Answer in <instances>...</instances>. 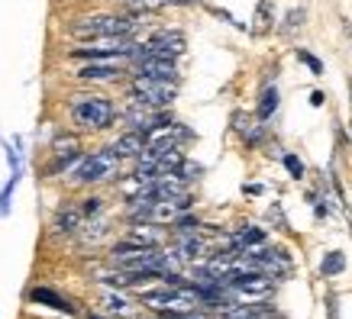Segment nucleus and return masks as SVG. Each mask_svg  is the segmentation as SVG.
I'll use <instances>...</instances> for the list:
<instances>
[{
	"instance_id": "obj_26",
	"label": "nucleus",
	"mask_w": 352,
	"mask_h": 319,
	"mask_svg": "<svg viewBox=\"0 0 352 319\" xmlns=\"http://www.w3.org/2000/svg\"><path fill=\"white\" fill-rule=\"evenodd\" d=\"M87 319H110V316H104V313H87Z\"/></svg>"
},
{
	"instance_id": "obj_7",
	"label": "nucleus",
	"mask_w": 352,
	"mask_h": 319,
	"mask_svg": "<svg viewBox=\"0 0 352 319\" xmlns=\"http://www.w3.org/2000/svg\"><path fill=\"white\" fill-rule=\"evenodd\" d=\"M75 78L81 84H117L123 78H129L126 62H81L75 68Z\"/></svg>"
},
{
	"instance_id": "obj_11",
	"label": "nucleus",
	"mask_w": 352,
	"mask_h": 319,
	"mask_svg": "<svg viewBox=\"0 0 352 319\" xmlns=\"http://www.w3.org/2000/svg\"><path fill=\"white\" fill-rule=\"evenodd\" d=\"M97 307H100V313L110 319H136V303L126 297V294H120L117 287H107L104 294H100V300H97Z\"/></svg>"
},
{
	"instance_id": "obj_17",
	"label": "nucleus",
	"mask_w": 352,
	"mask_h": 319,
	"mask_svg": "<svg viewBox=\"0 0 352 319\" xmlns=\"http://www.w3.org/2000/svg\"><path fill=\"white\" fill-rule=\"evenodd\" d=\"M278 110V91L275 87H265L262 97H258V119H268Z\"/></svg>"
},
{
	"instance_id": "obj_3",
	"label": "nucleus",
	"mask_w": 352,
	"mask_h": 319,
	"mask_svg": "<svg viewBox=\"0 0 352 319\" xmlns=\"http://www.w3.org/2000/svg\"><path fill=\"white\" fill-rule=\"evenodd\" d=\"M139 55V39L136 36H104V39H85L78 43L68 58L75 62H133Z\"/></svg>"
},
{
	"instance_id": "obj_14",
	"label": "nucleus",
	"mask_w": 352,
	"mask_h": 319,
	"mask_svg": "<svg viewBox=\"0 0 352 319\" xmlns=\"http://www.w3.org/2000/svg\"><path fill=\"white\" fill-rule=\"evenodd\" d=\"M110 149L117 152L120 158H133V161H136L139 155L146 152V136H142V132H136V129H126L123 136H117V142H113Z\"/></svg>"
},
{
	"instance_id": "obj_20",
	"label": "nucleus",
	"mask_w": 352,
	"mask_h": 319,
	"mask_svg": "<svg viewBox=\"0 0 352 319\" xmlns=\"http://www.w3.org/2000/svg\"><path fill=\"white\" fill-rule=\"evenodd\" d=\"M294 55H298V62H304L310 68V75H323V62L320 58H314L307 49H294Z\"/></svg>"
},
{
	"instance_id": "obj_19",
	"label": "nucleus",
	"mask_w": 352,
	"mask_h": 319,
	"mask_svg": "<svg viewBox=\"0 0 352 319\" xmlns=\"http://www.w3.org/2000/svg\"><path fill=\"white\" fill-rule=\"evenodd\" d=\"M342 268H346V258H342V252H330V255L323 258V265H320V274H323V277H330V274H340Z\"/></svg>"
},
{
	"instance_id": "obj_6",
	"label": "nucleus",
	"mask_w": 352,
	"mask_h": 319,
	"mask_svg": "<svg viewBox=\"0 0 352 319\" xmlns=\"http://www.w3.org/2000/svg\"><path fill=\"white\" fill-rule=\"evenodd\" d=\"M184 49H188V39H184L182 29H159L152 32L146 43H139V55H155V58H182ZM136 55V58H139Z\"/></svg>"
},
{
	"instance_id": "obj_5",
	"label": "nucleus",
	"mask_w": 352,
	"mask_h": 319,
	"mask_svg": "<svg viewBox=\"0 0 352 319\" xmlns=\"http://www.w3.org/2000/svg\"><path fill=\"white\" fill-rule=\"evenodd\" d=\"M178 97V81H155V78H139L129 75V87H126V100L152 110H168Z\"/></svg>"
},
{
	"instance_id": "obj_22",
	"label": "nucleus",
	"mask_w": 352,
	"mask_h": 319,
	"mask_svg": "<svg viewBox=\"0 0 352 319\" xmlns=\"http://www.w3.org/2000/svg\"><path fill=\"white\" fill-rule=\"evenodd\" d=\"M265 216H268V223H272V226H278V229H288V220H285V210H281V203H272Z\"/></svg>"
},
{
	"instance_id": "obj_27",
	"label": "nucleus",
	"mask_w": 352,
	"mask_h": 319,
	"mask_svg": "<svg viewBox=\"0 0 352 319\" xmlns=\"http://www.w3.org/2000/svg\"><path fill=\"white\" fill-rule=\"evenodd\" d=\"M349 126H352V123H349Z\"/></svg>"
},
{
	"instance_id": "obj_10",
	"label": "nucleus",
	"mask_w": 352,
	"mask_h": 319,
	"mask_svg": "<svg viewBox=\"0 0 352 319\" xmlns=\"http://www.w3.org/2000/svg\"><path fill=\"white\" fill-rule=\"evenodd\" d=\"M123 242L142 245V248H162L168 242V229L155 223H129V229L123 233Z\"/></svg>"
},
{
	"instance_id": "obj_16",
	"label": "nucleus",
	"mask_w": 352,
	"mask_h": 319,
	"mask_svg": "<svg viewBox=\"0 0 352 319\" xmlns=\"http://www.w3.org/2000/svg\"><path fill=\"white\" fill-rule=\"evenodd\" d=\"M230 239H233V252L258 248V245H265V229H256V226H243V229H236Z\"/></svg>"
},
{
	"instance_id": "obj_24",
	"label": "nucleus",
	"mask_w": 352,
	"mask_h": 319,
	"mask_svg": "<svg viewBox=\"0 0 352 319\" xmlns=\"http://www.w3.org/2000/svg\"><path fill=\"white\" fill-rule=\"evenodd\" d=\"M300 20H304V10H291L288 13V20H285V29H294V26H300Z\"/></svg>"
},
{
	"instance_id": "obj_18",
	"label": "nucleus",
	"mask_w": 352,
	"mask_h": 319,
	"mask_svg": "<svg viewBox=\"0 0 352 319\" xmlns=\"http://www.w3.org/2000/svg\"><path fill=\"white\" fill-rule=\"evenodd\" d=\"M104 197H85V200H78V206H81V216H85V220H91V216H100V213H104Z\"/></svg>"
},
{
	"instance_id": "obj_25",
	"label": "nucleus",
	"mask_w": 352,
	"mask_h": 319,
	"mask_svg": "<svg viewBox=\"0 0 352 319\" xmlns=\"http://www.w3.org/2000/svg\"><path fill=\"white\" fill-rule=\"evenodd\" d=\"M327 104V97L320 94V91H314V94H310V106H323Z\"/></svg>"
},
{
	"instance_id": "obj_23",
	"label": "nucleus",
	"mask_w": 352,
	"mask_h": 319,
	"mask_svg": "<svg viewBox=\"0 0 352 319\" xmlns=\"http://www.w3.org/2000/svg\"><path fill=\"white\" fill-rule=\"evenodd\" d=\"M285 168H288L294 178H304V161H300L298 155H285Z\"/></svg>"
},
{
	"instance_id": "obj_15",
	"label": "nucleus",
	"mask_w": 352,
	"mask_h": 319,
	"mask_svg": "<svg viewBox=\"0 0 352 319\" xmlns=\"http://www.w3.org/2000/svg\"><path fill=\"white\" fill-rule=\"evenodd\" d=\"M30 300L32 303H39V307H49V309H58V313H68V316H75L78 309L62 297V294H55L52 287H32L30 290Z\"/></svg>"
},
{
	"instance_id": "obj_8",
	"label": "nucleus",
	"mask_w": 352,
	"mask_h": 319,
	"mask_svg": "<svg viewBox=\"0 0 352 319\" xmlns=\"http://www.w3.org/2000/svg\"><path fill=\"white\" fill-rule=\"evenodd\" d=\"M81 155H85L81 136H78V132H58L52 142V165L45 168V174H58V171L72 168Z\"/></svg>"
},
{
	"instance_id": "obj_12",
	"label": "nucleus",
	"mask_w": 352,
	"mask_h": 319,
	"mask_svg": "<svg viewBox=\"0 0 352 319\" xmlns=\"http://www.w3.org/2000/svg\"><path fill=\"white\" fill-rule=\"evenodd\" d=\"M85 223V216H81V206L78 203H62L58 210H55V220H52V229L58 235H78Z\"/></svg>"
},
{
	"instance_id": "obj_13",
	"label": "nucleus",
	"mask_w": 352,
	"mask_h": 319,
	"mask_svg": "<svg viewBox=\"0 0 352 319\" xmlns=\"http://www.w3.org/2000/svg\"><path fill=\"white\" fill-rule=\"evenodd\" d=\"M78 239L85 245H100L110 239V220L100 213V216H91V220H85L81 223V229H78Z\"/></svg>"
},
{
	"instance_id": "obj_2",
	"label": "nucleus",
	"mask_w": 352,
	"mask_h": 319,
	"mask_svg": "<svg viewBox=\"0 0 352 319\" xmlns=\"http://www.w3.org/2000/svg\"><path fill=\"white\" fill-rule=\"evenodd\" d=\"M68 119L78 132H104L117 123V106L104 94H75L68 100Z\"/></svg>"
},
{
	"instance_id": "obj_1",
	"label": "nucleus",
	"mask_w": 352,
	"mask_h": 319,
	"mask_svg": "<svg viewBox=\"0 0 352 319\" xmlns=\"http://www.w3.org/2000/svg\"><path fill=\"white\" fill-rule=\"evenodd\" d=\"M142 16L149 13H136V10H123V13H91L81 16L68 26V36L75 43L85 39H104V36H136L142 26Z\"/></svg>"
},
{
	"instance_id": "obj_21",
	"label": "nucleus",
	"mask_w": 352,
	"mask_h": 319,
	"mask_svg": "<svg viewBox=\"0 0 352 319\" xmlns=\"http://www.w3.org/2000/svg\"><path fill=\"white\" fill-rule=\"evenodd\" d=\"M272 3H268V0H262V3H258V10H256V32H265L268 29V16H272Z\"/></svg>"
},
{
	"instance_id": "obj_9",
	"label": "nucleus",
	"mask_w": 352,
	"mask_h": 319,
	"mask_svg": "<svg viewBox=\"0 0 352 319\" xmlns=\"http://www.w3.org/2000/svg\"><path fill=\"white\" fill-rule=\"evenodd\" d=\"M129 75L155 78V81H178V62L175 58H155V55H139L129 62Z\"/></svg>"
},
{
	"instance_id": "obj_4",
	"label": "nucleus",
	"mask_w": 352,
	"mask_h": 319,
	"mask_svg": "<svg viewBox=\"0 0 352 319\" xmlns=\"http://www.w3.org/2000/svg\"><path fill=\"white\" fill-rule=\"evenodd\" d=\"M120 158L113 149H94V152H85L81 158L72 165V184L78 187H97V184H107V181H117L120 178Z\"/></svg>"
}]
</instances>
